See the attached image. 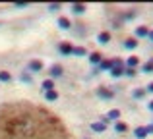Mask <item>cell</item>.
<instances>
[{"instance_id": "1", "label": "cell", "mask_w": 153, "mask_h": 139, "mask_svg": "<svg viewBox=\"0 0 153 139\" xmlns=\"http://www.w3.org/2000/svg\"><path fill=\"white\" fill-rule=\"evenodd\" d=\"M0 139H68V132L49 110L10 102L0 108Z\"/></svg>"}, {"instance_id": "2", "label": "cell", "mask_w": 153, "mask_h": 139, "mask_svg": "<svg viewBox=\"0 0 153 139\" xmlns=\"http://www.w3.org/2000/svg\"><path fill=\"white\" fill-rule=\"evenodd\" d=\"M58 49H60V52H62V54H72L74 46H72L70 43H60V46H58Z\"/></svg>"}, {"instance_id": "3", "label": "cell", "mask_w": 153, "mask_h": 139, "mask_svg": "<svg viewBox=\"0 0 153 139\" xmlns=\"http://www.w3.org/2000/svg\"><path fill=\"white\" fill-rule=\"evenodd\" d=\"M97 95L101 99H112V91L105 89V87H99V89H97Z\"/></svg>"}, {"instance_id": "4", "label": "cell", "mask_w": 153, "mask_h": 139, "mask_svg": "<svg viewBox=\"0 0 153 139\" xmlns=\"http://www.w3.org/2000/svg\"><path fill=\"white\" fill-rule=\"evenodd\" d=\"M29 68L33 70V71H41L43 70V62L41 60H31L29 62Z\"/></svg>"}, {"instance_id": "5", "label": "cell", "mask_w": 153, "mask_h": 139, "mask_svg": "<svg viewBox=\"0 0 153 139\" xmlns=\"http://www.w3.org/2000/svg\"><path fill=\"white\" fill-rule=\"evenodd\" d=\"M118 116H120V110H111V112L105 116V122H108V120H118Z\"/></svg>"}, {"instance_id": "6", "label": "cell", "mask_w": 153, "mask_h": 139, "mask_svg": "<svg viewBox=\"0 0 153 139\" xmlns=\"http://www.w3.org/2000/svg\"><path fill=\"white\" fill-rule=\"evenodd\" d=\"M105 128H107L105 122H93V124H91V129H93V132H105Z\"/></svg>"}, {"instance_id": "7", "label": "cell", "mask_w": 153, "mask_h": 139, "mask_svg": "<svg viewBox=\"0 0 153 139\" xmlns=\"http://www.w3.org/2000/svg\"><path fill=\"white\" fill-rule=\"evenodd\" d=\"M114 132H118V133L128 132V124H126V122H118V124L114 126Z\"/></svg>"}, {"instance_id": "8", "label": "cell", "mask_w": 153, "mask_h": 139, "mask_svg": "<svg viewBox=\"0 0 153 139\" xmlns=\"http://www.w3.org/2000/svg\"><path fill=\"white\" fill-rule=\"evenodd\" d=\"M136 46H138V41H136V39H126V41H124V49H136Z\"/></svg>"}, {"instance_id": "9", "label": "cell", "mask_w": 153, "mask_h": 139, "mask_svg": "<svg viewBox=\"0 0 153 139\" xmlns=\"http://www.w3.org/2000/svg\"><path fill=\"white\" fill-rule=\"evenodd\" d=\"M134 133H136V137H138V139H146V137H147L146 128H136V129H134Z\"/></svg>"}, {"instance_id": "10", "label": "cell", "mask_w": 153, "mask_h": 139, "mask_svg": "<svg viewBox=\"0 0 153 139\" xmlns=\"http://www.w3.org/2000/svg\"><path fill=\"white\" fill-rule=\"evenodd\" d=\"M136 35H138V37H147V35H149V29L143 27V25H140L138 29H136Z\"/></svg>"}, {"instance_id": "11", "label": "cell", "mask_w": 153, "mask_h": 139, "mask_svg": "<svg viewBox=\"0 0 153 139\" xmlns=\"http://www.w3.org/2000/svg\"><path fill=\"white\" fill-rule=\"evenodd\" d=\"M43 89L45 91H54V81H52V79H45V81H43Z\"/></svg>"}, {"instance_id": "12", "label": "cell", "mask_w": 153, "mask_h": 139, "mask_svg": "<svg viewBox=\"0 0 153 139\" xmlns=\"http://www.w3.org/2000/svg\"><path fill=\"white\" fill-rule=\"evenodd\" d=\"M89 62L91 64H101V52H93L89 56Z\"/></svg>"}, {"instance_id": "13", "label": "cell", "mask_w": 153, "mask_h": 139, "mask_svg": "<svg viewBox=\"0 0 153 139\" xmlns=\"http://www.w3.org/2000/svg\"><path fill=\"white\" fill-rule=\"evenodd\" d=\"M58 25L62 27V29H70L72 23H70V19H68V18H60V19H58Z\"/></svg>"}, {"instance_id": "14", "label": "cell", "mask_w": 153, "mask_h": 139, "mask_svg": "<svg viewBox=\"0 0 153 139\" xmlns=\"http://www.w3.org/2000/svg\"><path fill=\"white\" fill-rule=\"evenodd\" d=\"M51 75H52V77H58V75H62V68H60L58 64L52 66V68H51Z\"/></svg>"}, {"instance_id": "15", "label": "cell", "mask_w": 153, "mask_h": 139, "mask_svg": "<svg viewBox=\"0 0 153 139\" xmlns=\"http://www.w3.org/2000/svg\"><path fill=\"white\" fill-rule=\"evenodd\" d=\"M72 12H74V14H83V12H85V6H83V4H74V6H72Z\"/></svg>"}, {"instance_id": "16", "label": "cell", "mask_w": 153, "mask_h": 139, "mask_svg": "<svg viewBox=\"0 0 153 139\" xmlns=\"http://www.w3.org/2000/svg\"><path fill=\"white\" fill-rule=\"evenodd\" d=\"M138 64H140V58L138 56H130V58H128V68H136Z\"/></svg>"}, {"instance_id": "17", "label": "cell", "mask_w": 153, "mask_h": 139, "mask_svg": "<svg viewBox=\"0 0 153 139\" xmlns=\"http://www.w3.org/2000/svg\"><path fill=\"white\" fill-rule=\"evenodd\" d=\"M108 68H112V60H101L97 70H108Z\"/></svg>"}, {"instance_id": "18", "label": "cell", "mask_w": 153, "mask_h": 139, "mask_svg": "<svg viewBox=\"0 0 153 139\" xmlns=\"http://www.w3.org/2000/svg\"><path fill=\"white\" fill-rule=\"evenodd\" d=\"M111 75H112V77H120V75H124V68H111Z\"/></svg>"}, {"instance_id": "19", "label": "cell", "mask_w": 153, "mask_h": 139, "mask_svg": "<svg viewBox=\"0 0 153 139\" xmlns=\"http://www.w3.org/2000/svg\"><path fill=\"white\" fill-rule=\"evenodd\" d=\"M99 43H108V39H111V35L107 33V31H105V33H99Z\"/></svg>"}, {"instance_id": "20", "label": "cell", "mask_w": 153, "mask_h": 139, "mask_svg": "<svg viewBox=\"0 0 153 139\" xmlns=\"http://www.w3.org/2000/svg\"><path fill=\"white\" fill-rule=\"evenodd\" d=\"M56 99H58L56 91H47V101H56Z\"/></svg>"}, {"instance_id": "21", "label": "cell", "mask_w": 153, "mask_h": 139, "mask_svg": "<svg viewBox=\"0 0 153 139\" xmlns=\"http://www.w3.org/2000/svg\"><path fill=\"white\" fill-rule=\"evenodd\" d=\"M146 93H147L146 89H136V91H134V97H136V99H143V97H146Z\"/></svg>"}, {"instance_id": "22", "label": "cell", "mask_w": 153, "mask_h": 139, "mask_svg": "<svg viewBox=\"0 0 153 139\" xmlns=\"http://www.w3.org/2000/svg\"><path fill=\"white\" fill-rule=\"evenodd\" d=\"M142 70L146 71V74H151V71H153V60H149L147 64H143V68H142Z\"/></svg>"}, {"instance_id": "23", "label": "cell", "mask_w": 153, "mask_h": 139, "mask_svg": "<svg viewBox=\"0 0 153 139\" xmlns=\"http://www.w3.org/2000/svg\"><path fill=\"white\" fill-rule=\"evenodd\" d=\"M12 75L8 74V71H0V81H10Z\"/></svg>"}, {"instance_id": "24", "label": "cell", "mask_w": 153, "mask_h": 139, "mask_svg": "<svg viewBox=\"0 0 153 139\" xmlns=\"http://www.w3.org/2000/svg\"><path fill=\"white\" fill-rule=\"evenodd\" d=\"M72 54H78V56H82V54H85V49H83V46H76V49L72 50Z\"/></svg>"}, {"instance_id": "25", "label": "cell", "mask_w": 153, "mask_h": 139, "mask_svg": "<svg viewBox=\"0 0 153 139\" xmlns=\"http://www.w3.org/2000/svg\"><path fill=\"white\" fill-rule=\"evenodd\" d=\"M124 74L132 77V75H136V70H134V68H124Z\"/></svg>"}, {"instance_id": "26", "label": "cell", "mask_w": 153, "mask_h": 139, "mask_svg": "<svg viewBox=\"0 0 153 139\" xmlns=\"http://www.w3.org/2000/svg\"><path fill=\"white\" fill-rule=\"evenodd\" d=\"M51 10H60V4H49Z\"/></svg>"}, {"instance_id": "27", "label": "cell", "mask_w": 153, "mask_h": 139, "mask_svg": "<svg viewBox=\"0 0 153 139\" xmlns=\"http://www.w3.org/2000/svg\"><path fill=\"white\" fill-rule=\"evenodd\" d=\"M146 132H147V133H153V124H151V126H147V128H146Z\"/></svg>"}, {"instance_id": "28", "label": "cell", "mask_w": 153, "mask_h": 139, "mask_svg": "<svg viewBox=\"0 0 153 139\" xmlns=\"http://www.w3.org/2000/svg\"><path fill=\"white\" fill-rule=\"evenodd\" d=\"M147 91H149V93H153V83H149V87H147Z\"/></svg>"}, {"instance_id": "29", "label": "cell", "mask_w": 153, "mask_h": 139, "mask_svg": "<svg viewBox=\"0 0 153 139\" xmlns=\"http://www.w3.org/2000/svg\"><path fill=\"white\" fill-rule=\"evenodd\" d=\"M147 37H149V39H151V41H153V31H149V35H147Z\"/></svg>"}, {"instance_id": "30", "label": "cell", "mask_w": 153, "mask_h": 139, "mask_svg": "<svg viewBox=\"0 0 153 139\" xmlns=\"http://www.w3.org/2000/svg\"><path fill=\"white\" fill-rule=\"evenodd\" d=\"M149 110H151V112H153V101L149 102Z\"/></svg>"}]
</instances>
